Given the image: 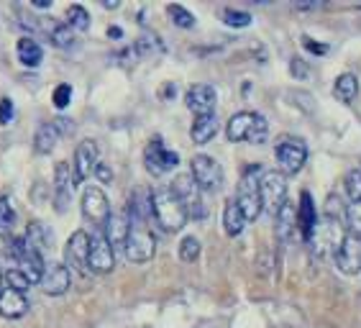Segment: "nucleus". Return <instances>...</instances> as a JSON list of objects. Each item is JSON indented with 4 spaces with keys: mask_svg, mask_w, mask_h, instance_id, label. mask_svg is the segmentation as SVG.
Instances as JSON below:
<instances>
[{
    "mask_svg": "<svg viewBox=\"0 0 361 328\" xmlns=\"http://www.w3.org/2000/svg\"><path fill=\"white\" fill-rule=\"evenodd\" d=\"M131 218H128V210H118V213H111V218L105 221L103 226V236L111 246H123L128 233H131Z\"/></svg>",
    "mask_w": 361,
    "mask_h": 328,
    "instance_id": "obj_18",
    "label": "nucleus"
},
{
    "mask_svg": "<svg viewBox=\"0 0 361 328\" xmlns=\"http://www.w3.org/2000/svg\"><path fill=\"white\" fill-rule=\"evenodd\" d=\"M144 164L154 177H161V175H167V172L180 167V157H177V152L164 147V141L157 136V139H152L149 141V147H146Z\"/></svg>",
    "mask_w": 361,
    "mask_h": 328,
    "instance_id": "obj_9",
    "label": "nucleus"
},
{
    "mask_svg": "<svg viewBox=\"0 0 361 328\" xmlns=\"http://www.w3.org/2000/svg\"><path fill=\"white\" fill-rule=\"evenodd\" d=\"M267 133H269V123H267V119L262 116V113H257V119H254V126H251V133H249V144H264L267 141Z\"/></svg>",
    "mask_w": 361,
    "mask_h": 328,
    "instance_id": "obj_39",
    "label": "nucleus"
},
{
    "mask_svg": "<svg viewBox=\"0 0 361 328\" xmlns=\"http://www.w3.org/2000/svg\"><path fill=\"white\" fill-rule=\"evenodd\" d=\"M64 131H62V123L59 121H47L42 126L36 128V136H34V152L36 154H49L54 152V147L62 141Z\"/></svg>",
    "mask_w": 361,
    "mask_h": 328,
    "instance_id": "obj_19",
    "label": "nucleus"
},
{
    "mask_svg": "<svg viewBox=\"0 0 361 328\" xmlns=\"http://www.w3.org/2000/svg\"><path fill=\"white\" fill-rule=\"evenodd\" d=\"M154 252H157V238L146 226H131V233L126 238L123 254L128 262L133 265H144V262H152Z\"/></svg>",
    "mask_w": 361,
    "mask_h": 328,
    "instance_id": "obj_8",
    "label": "nucleus"
},
{
    "mask_svg": "<svg viewBox=\"0 0 361 328\" xmlns=\"http://www.w3.org/2000/svg\"><path fill=\"white\" fill-rule=\"evenodd\" d=\"M6 246H8V241L3 238V233H0V257H6Z\"/></svg>",
    "mask_w": 361,
    "mask_h": 328,
    "instance_id": "obj_47",
    "label": "nucleus"
},
{
    "mask_svg": "<svg viewBox=\"0 0 361 328\" xmlns=\"http://www.w3.org/2000/svg\"><path fill=\"white\" fill-rule=\"evenodd\" d=\"M277 236L282 244H290L292 241V231L298 229V208L292 205L290 200H285V205L277 210Z\"/></svg>",
    "mask_w": 361,
    "mask_h": 328,
    "instance_id": "obj_22",
    "label": "nucleus"
},
{
    "mask_svg": "<svg viewBox=\"0 0 361 328\" xmlns=\"http://www.w3.org/2000/svg\"><path fill=\"white\" fill-rule=\"evenodd\" d=\"M13 103H11V98H3L0 100V126H8L11 121H13Z\"/></svg>",
    "mask_w": 361,
    "mask_h": 328,
    "instance_id": "obj_43",
    "label": "nucleus"
},
{
    "mask_svg": "<svg viewBox=\"0 0 361 328\" xmlns=\"http://www.w3.org/2000/svg\"><path fill=\"white\" fill-rule=\"evenodd\" d=\"M343 188H346V195L351 202L361 200V167H354L346 172V180H343Z\"/></svg>",
    "mask_w": 361,
    "mask_h": 328,
    "instance_id": "obj_36",
    "label": "nucleus"
},
{
    "mask_svg": "<svg viewBox=\"0 0 361 328\" xmlns=\"http://www.w3.org/2000/svg\"><path fill=\"white\" fill-rule=\"evenodd\" d=\"M51 98H54V108H59V111H62V108H67V105H70L72 87H70V85H59Z\"/></svg>",
    "mask_w": 361,
    "mask_h": 328,
    "instance_id": "obj_42",
    "label": "nucleus"
},
{
    "mask_svg": "<svg viewBox=\"0 0 361 328\" xmlns=\"http://www.w3.org/2000/svg\"><path fill=\"white\" fill-rule=\"evenodd\" d=\"M223 229H226L228 236H241L243 229H246V218H243V213L238 210L236 200H228L226 208H223Z\"/></svg>",
    "mask_w": 361,
    "mask_h": 328,
    "instance_id": "obj_28",
    "label": "nucleus"
},
{
    "mask_svg": "<svg viewBox=\"0 0 361 328\" xmlns=\"http://www.w3.org/2000/svg\"><path fill=\"white\" fill-rule=\"evenodd\" d=\"M167 13L169 18H172L174 26L180 28H195V16L190 13L185 6H177V3H172V6H167Z\"/></svg>",
    "mask_w": 361,
    "mask_h": 328,
    "instance_id": "obj_37",
    "label": "nucleus"
},
{
    "mask_svg": "<svg viewBox=\"0 0 361 328\" xmlns=\"http://www.w3.org/2000/svg\"><path fill=\"white\" fill-rule=\"evenodd\" d=\"M185 103H188V108L195 113V116H210V113L216 111L218 92H216V87H213V85L197 83L188 90V95H185Z\"/></svg>",
    "mask_w": 361,
    "mask_h": 328,
    "instance_id": "obj_13",
    "label": "nucleus"
},
{
    "mask_svg": "<svg viewBox=\"0 0 361 328\" xmlns=\"http://www.w3.org/2000/svg\"><path fill=\"white\" fill-rule=\"evenodd\" d=\"M161 51H164V44L152 34H144L139 42L133 44V54H136V59H146V56L161 54Z\"/></svg>",
    "mask_w": 361,
    "mask_h": 328,
    "instance_id": "obj_31",
    "label": "nucleus"
},
{
    "mask_svg": "<svg viewBox=\"0 0 361 328\" xmlns=\"http://www.w3.org/2000/svg\"><path fill=\"white\" fill-rule=\"evenodd\" d=\"M254 119H257V113H254V111L236 113V116L228 121V128H226V136H228V141H246V139H249L251 126H254Z\"/></svg>",
    "mask_w": 361,
    "mask_h": 328,
    "instance_id": "obj_23",
    "label": "nucleus"
},
{
    "mask_svg": "<svg viewBox=\"0 0 361 328\" xmlns=\"http://www.w3.org/2000/svg\"><path fill=\"white\" fill-rule=\"evenodd\" d=\"M190 177L200 193H218L223 188V167L208 154H197L190 162Z\"/></svg>",
    "mask_w": 361,
    "mask_h": 328,
    "instance_id": "obj_6",
    "label": "nucleus"
},
{
    "mask_svg": "<svg viewBox=\"0 0 361 328\" xmlns=\"http://www.w3.org/2000/svg\"><path fill=\"white\" fill-rule=\"evenodd\" d=\"M39 285H42V293L51 295V298L64 295L72 285L70 269H67L64 265H47L42 279H39Z\"/></svg>",
    "mask_w": 361,
    "mask_h": 328,
    "instance_id": "obj_16",
    "label": "nucleus"
},
{
    "mask_svg": "<svg viewBox=\"0 0 361 328\" xmlns=\"http://www.w3.org/2000/svg\"><path fill=\"white\" fill-rule=\"evenodd\" d=\"M67 26L72 28V31H87L90 28V13L85 11V6H80V3H72L70 8H67Z\"/></svg>",
    "mask_w": 361,
    "mask_h": 328,
    "instance_id": "obj_32",
    "label": "nucleus"
},
{
    "mask_svg": "<svg viewBox=\"0 0 361 328\" xmlns=\"http://www.w3.org/2000/svg\"><path fill=\"white\" fill-rule=\"evenodd\" d=\"M169 190H172L174 195H177V200L185 205L188 218H192V221H202V218H208V205L202 202L200 188L195 185V180L190 175H177L172 185H169Z\"/></svg>",
    "mask_w": 361,
    "mask_h": 328,
    "instance_id": "obj_4",
    "label": "nucleus"
},
{
    "mask_svg": "<svg viewBox=\"0 0 361 328\" xmlns=\"http://www.w3.org/2000/svg\"><path fill=\"white\" fill-rule=\"evenodd\" d=\"M221 21L226 23V26H231V28H246V26H251V13H246V11H236V8H226L221 13Z\"/></svg>",
    "mask_w": 361,
    "mask_h": 328,
    "instance_id": "obj_35",
    "label": "nucleus"
},
{
    "mask_svg": "<svg viewBox=\"0 0 361 328\" xmlns=\"http://www.w3.org/2000/svg\"><path fill=\"white\" fill-rule=\"evenodd\" d=\"M87 267L95 274H108L116 267V254L113 246L105 241L103 231H97L95 236H90V249H87Z\"/></svg>",
    "mask_w": 361,
    "mask_h": 328,
    "instance_id": "obj_11",
    "label": "nucleus"
},
{
    "mask_svg": "<svg viewBox=\"0 0 361 328\" xmlns=\"http://www.w3.org/2000/svg\"><path fill=\"white\" fill-rule=\"evenodd\" d=\"M0 290H3V272H0Z\"/></svg>",
    "mask_w": 361,
    "mask_h": 328,
    "instance_id": "obj_50",
    "label": "nucleus"
},
{
    "mask_svg": "<svg viewBox=\"0 0 361 328\" xmlns=\"http://www.w3.org/2000/svg\"><path fill=\"white\" fill-rule=\"evenodd\" d=\"M334 262L343 274H356L361 272V238L348 236L341 241V246L336 249Z\"/></svg>",
    "mask_w": 361,
    "mask_h": 328,
    "instance_id": "obj_12",
    "label": "nucleus"
},
{
    "mask_svg": "<svg viewBox=\"0 0 361 328\" xmlns=\"http://www.w3.org/2000/svg\"><path fill=\"white\" fill-rule=\"evenodd\" d=\"M302 44H305V49H310L313 54H326V47H323V44L310 42V36H302Z\"/></svg>",
    "mask_w": 361,
    "mask_h": 328,
    "instance_id": "obj_45",
    "label": "nucleus"
},
{
    "mask_svg": "<svg viewBox=\"0 0 361 328\" xmlns=\"http://www.w3.org/2000/svg\"><path fill=\"white\" fill-rule=\"evenodd\" d=\"M274 157H277V162H279V172H282V175L285 177L298 175L307 162L305 141L298 139V136H285V139H279L277 149H274Z\"/></svg>",
    "mask_w": 361,
    "mask_h": 328,
    "instance_id": "obj_7",
    "label": "nucleus"
},
{
    "mask_svg": "<svg viewBox=\"0 0 361 328\" xmlns=\"http://www.w3.org/2000/svg\"><path fill=\"white\" fill-rule=\"evenodd\" d=\"M51 3L49 0H34V8H49Z\"/></svg>",
    "mask_w": 361,
    "mask_h": 328,
    "instance_id": "obj_48",
    "label": "nucleus"
},
{
    "mask_svg": "<svg viewBox=\"0 0 361 328\" xmlns=\"http://www.w3.org/2000/svg\"><path fill=\"white\" fill-rule=\"evenodd\" d=\"M23 241H26L31 249H36L39 254H44V249H49V244H51V231H49V226L42 224V221H34V224L26 229Z\"/></svg>",
    "mask_w": 361,
    "mask_h": 328,
    "instance_id": "obj_26",
    "label": "nucleus"
},
{
    "mask_svg": "<svg viewBox=\"0 0 361 328\" xmlns=\"http://www.w3.org/2000/svg\"><path fill=\"white\" fill-rule=\"evenodd\" d=\"M152 216L157 218V224L164 231H169V233L182 231L190 221L185 205L177 200V195H174L169 188H159L152 193Z\"/></svg>",
    "mask_w": 361,
    "mask_h": 328,
    "instance_id": "obj_1",
    "label": "nucleus"
},
{
    "mask_svg": "<svg viewBox=\"0 0 361 328\" xmlns=\"http://www.w3.org/2000/svg\"><path fill=\"white\" fill-rule=\"evenodd\" d=\"M315 205L313 200H310V193H302L300 195V208H298V229L302 231V236H310L315 229Z\"/></svg>",
    "mask_w": 361,
    "mask_h": 328,
    "instance_id": "obj_27",
    "label": "nucleus"
},
{
    "mask_svg": "<svg viewBox=\"0 0 361 328\" xmlns=\"http://www.w3.org/2000/svg\"><path fill=\"white\" fill-rule=\"evenodd\" d=\"M18 59H21V64H26V67H39L44 59V49L42 44L36 42V39H31V36H23V39H18Z\"/></svg>",
    "mask_w": 361,
    "mask_h": 328,
    "instance_id": "obj_25",
    "label": "nucleus"
},
{
    "mask_svg": "<svg viewBox=\"0 0 361 328\" xmlns=\"http://www.w3.org/2000/svg\"><path fill=\"white\" fill-rule=\"evenodd\" d=\"M95 175H97V180H103V182H111V177H113V172L105 164H100L97 162V167H95Z\"/></svg>",
    "mask_w": 361,
    "mask_h": 328,
    "instance_id": "obj_46",
    "label": "nucleus"
},
{
    "mask_svg": "<svg viewBox=\"0 0 361 328\" xmlns=\"http://www.w3.org/2000/svg\"><path fill=\"white\" fill-rule=\"evenodd\" d=\"M26 313H28L26 295L16 293V290H11V287H3V290H0V315L16 321V318H23Z\"/></svg>",
    "mask_w": 361,
    "mask_h": 328,
    "instance_id": "obj_20",
    "label": "nucleus"
},
{
    "mask_svg": "<svg viewBox=\"0 0 361 328\" xmlns=\"http://www.w3.org/2000/svg\"><path fill=\"white\" fill-rule=\"evenodd\" d=\"M82 216L95 224L97 229L103 231L105 221L111 218V202H108V195H105L103 190L92 185V188H85L82 193Z\"/></svg>",
    "mask_w": 361,
    "mask_h": 328,
    "instance_id": "obj_10",
    "label": "nucleus"
},
{
    "mask_svg": "<svg viewBox=\"0 0 361 328\" xmlns=\"http://www.w3.org/2000/svg\"><path fill=\"white\" fill-rule=\"evenodd\" d=\"M3 287H11V290H16V293H26L28 287H31V282H28V277L21 272V269L11 267V269L3 272Z\"/></svg>",
    "mask_w": 361,
    "mask_h": 328,
    "instance_id": "obj_34",
    "label": "nucleus"
},
{
    "mask_svg": "<svg viewBox=\"0 0 361 328\" xmlns=\"http://www.w3.org/2000/svg\"><path fill=\"white\" fill-rule=\"evenodd\" d=\"M218 128H221V123H218L216 113H210V116H197L192 128H190V136H192L195 144H208V141L218 133Z\"/></svg>",
    "mask_w": 361,
    "mask_h": 328,
    "instance_id": "obj_24",
    "label": "nucleus"
},
{
    "mask_svg": "<svg viewBox=\"0 0 361 328\" xmlns=\"http://www.w3.org/2000/svg\"><path fill=\"white\" fill-rule=\"evenodd\" d=\"M49 39H51V44H54L56 49H64V51H70L77 44V34L67 23H56V26L49 31Z\"/></svg>",
    "mask_w": 361,
    "mask_h": 328,
    "instance_id": "obj_30",
    "label": "nucleus"
},
{
    "mask_svg": "<svg viewBox=\"0 0 361 328\" xmlns=\"http://www.w3.org/2000/svg\"><path fill=\"white\" fill-rule=\"evenodd\" d=\"M259 180H262V167H249L241 175L236 193V205L243 213L246 224L257 221L262 216V193H259Z\"/></svg>",
    "mask_w": 361,
    "mask_h": 328,
    "instance_id": "obj_2",
    "label": "nucleus"
},
{
    "mask_svg": "<svg viewBox=\"0 0 361 328\" xmlns=\"http://www.w3.org/2000/svg\"><path fill=\"white\" fill-rule=\"evenodd\" d=\"M343 213H346V205L341 202V198L336 195H328L326 200V218H334V221H341L343 224Z\"/></svg>",
    "mask_w": 361,
    "mask_h": 328,
    "instance_id": "obj_41",
    "label": "nucleus"
},
{
    "mask_svg": "<svg viewBox=\"0 0 361 328\" xmlns=\"http://www.w3.org/2000/svg\"><path fill=\"white\" fill-rule=\"evenodd\" d=\"M290 72L295 77H300V80H305V77L310 75V67H307L302 59H292V62H290Z\"/></svg>",
    "mask_w": 361,
    "mask_h": 328,
    "instance_id": "obj_44",
    "label": "nucleus"
},
{
    "mask_svg": "<svg viewBox=\"0 0 361 328\" xmlns=\"http://www.w3.org/2000/svg\"><path fill=\"white\" fill-rule=\"evenodd\" d=\"M97 167V144L95 141H82L75 152V167H72V185H80L82 180L95 172Z\"/></svg>",
    "mask_w": 361,
    "mask_h": 328,
    "instance_id": "obj_14",
    "label": "nucleus"
},
{
    "mask_svg": "<svg viewBox=\"0 0 361 328\" xmlns=\"http://www.w3.org/2000/svg\"><path fill=\"white\" fill-rule=\"evenodd\" d=\"M16 226V210L11 205L6 195H0V233H8V231Z\"/></svg>",
    "mask_w": 361,
    "mask_h": 328,
    "instance_id": "obj_38",
    "label": "nucleus"
},
{
    "mask_svg": "<svg viewBox=\"0 0 361 328\" xmlns=\"http://www.w3.org/2000/svg\"><path fill=\"white\" fill-rule=\"evenodd\" d=\"M343 238H346L343 224L334 221V218H323L320 224H315L313 233L307 236V244H310L315 257H328V254H336Z\"/></svg>",
    "mask_w": 361,
    "mask_h": 328,
    "instance_id": "obj_3",
    "label": "nucleus"
},
{
    "mask_svg": "<svg viewBox=\"0 0 361 328\" xmlns=\"http://www.w3.org/2000/svg\"><path fill=\"white\" fill-rule=\"evenodd\" d=\"M259 193H262V210H267L269 216H277V210L282 208L287 200V177L282 175L279 169L262 172Z\"/></svg>",
    "mask_w": 361,
    "mask_h": 328,
    "instance_id": "obj_5",
    "label": "nucleus"
},
{
    "mask_svg": "<svg viewBox=\"0 0 361 328\" xmlns=\"http://www.w3.org/2000/svg\"><path fill=\"white\" fill-rule=\"evenodd\" d=\"M87 249H90V233L85 231H75L64 246V262L67 269H82L87 265Z\"/></svg>",
    "mask_w": 361,
    "mask_h": 328,
    "instance_id": "obj_15",
    "label": "nucleus"
},
{
    "mask_svg": "<svg viewBox=\"0 0 361 328\" xmlns=\"http://www.w3.org/2000/svg\"><path fill=\"white\" fill-rule=\"evenodd\" d=\"M343 224H346L348 236L361 238V200L359 202H348L346 213H343Z\"/></svg>",
    "mask_w": 361,
    "mask_h": 328,
    "instance_id": "obj_33",
    "label": "nucleus"
},
{
    "mask_svg": "<svg viewBox=\"0 0 361 328\" xmlns=\"http://www.w3.org/2000/svg\"><path fill=\"white\" fill-rule=\"evenodd\" d=\"M152 216V193L146 188L133 190L131 202H128V218L133 226H144L146 218Z\"/></svg>",
    "mask_w": 361,
    "mask_h": 328,
    "instance_id": "obj_21",
    "label": "nucleus"
},
{
    "mask_svg": "<svg viewBox=\"0 0 361 328\" xmlns=\"http://www.w3.org/2000/svg\"><path fill=\"white\" fill-rule=\"evenodd\" d=\"M334 95L338 100H343V103H354L356 95H359V80H356V75H351V72L341 75L334 85Z\"/></svg>",
    "mask_w": 361,
    "mask_h": 328,
    "instance_id": "obj_29",
    "label": "nucleus"
},
{
    "mask_svg": "<svg viewBox=\"0 0 361 328\" xmlns=\"http://www.w3.org/2000/svg\"><path fill=\"white\" fill-rule=\"evenodd\" d=\"M108 34H111L113 39H116V36H118V39H121V36H123V31H121V28H116V26H113L111 31H108Z\"/></svg>",
    "mask_w": 361,
    "mask_h": 328,
    "instance_id": "obj_49",
    "label": "nucleus"
},
{
    "mask_svg": "<svg viewBox=\"0 0 361 328\" xmlns=\"http://www.w3.org/2000/svg\"><path fill=\"white\" fill-rule=\"evenodd\" d=\"M72 167L67 162H62L59 167H56V175H54V210L56 213H67L70 210V202H72Z\"/></svg>",
    "mask_w": 361,
    "mask_h": 328,
    "instance_id": "obj_17",
    "label": "nucleus"
},
{
    "mask_svg": "<svg viewBox=\"0 0 361 328\" xmlns=\"http://www.w3.org/2000/svg\"><path fill=\"white\" fill-rule=\"evenodd\" d=\"M200 257V241L195 236H185L180 241V259L182 262H195Z\"/></svg>",
    "mask_w": 361,
    "mask_h": 328,
    "instance_id": "obj_40",
    "label": "nucleus"
}]
</instances>
